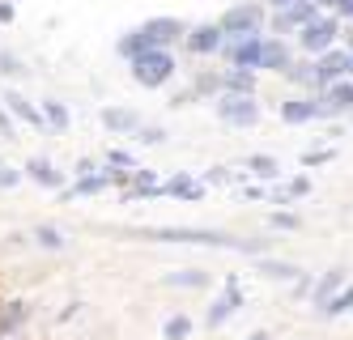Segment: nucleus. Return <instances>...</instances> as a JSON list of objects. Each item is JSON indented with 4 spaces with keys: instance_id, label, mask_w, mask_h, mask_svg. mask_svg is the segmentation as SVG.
Returning a JSON list of instances; mask_svg holds the SVG:
<instances>
[{
    "instance_id": "obj_14",
    "label": "nucleus",
    "mask_w": 353,
    "mask_h": 340,
    "mask_svg": "<svg viewBox=\"0 0 353 340\" xmlns=\"http://www.w3.org/2000/svg\"><path fill=\"white\" fill-rule=\"evenodd\" d=\"M225 86H230V90H239V94L247 98V90H251V77H247V72H230V77H225Z\"/></svg>"
},
{
    "instance_id": "obj_4",
    "label": "nucleus",
    "mask_w": 353,
    "mask_h": 340,
    "mask_svg": "<svg viewBox=\"0 0 353 340\" xmlns=\"http://www.w3.org/2000/svg\"><path fill=\"white\" fill-rule=\"evenodd\" d=\"M141 34L149 39V47H154V51H162L166 43H174V39L183 34V21H179V17H158V21L141 26Z\"/></svg>"
},
{
    "instance_id": "obj_8",
    "label": "nucleus",
    "mask_w": 353,
    "mask_h": 340,
    "mask_svg": "<svg viewBox=\"0 0 353 340\" xmlns=\"http://www.w3.org/2000/svg\"><path fill=\"white\" fill-rule=\"evenodd\" d=\"M188 47L200 51V56H205V51H217L221 47V30L217 26H196V30H188Z\"/></svg>"
},
{
    "instance_id": "obj_11",
    "label": "nucleus",
    "mask_w": 353,
    "mask_h": 340,
    "mask_svg": "<svg viewBox=\"0 0 353 340\" xmlns=\"http://www.w3.org/2000/svg\"><path fill=\"white\" fill-rule=\"evenodd\" d=\"M103 119H107V128H119V132H132V128H141V119H137L132 111H123V107H107Z\"/></svg>"
},
{
    "instance_id": "obj_5",
    "label": "nucleus",
    "mask_w": 353,
    "mask_h": 340,
    "mask_svg": "<svg viewBox=\"0 0 353 340\" xmlns=\"http://www.w3.org/2000/svg\"><path fill=\"white\" fill-rule=\"evenodd\" d=\"M345 72H349V56H345V51H323L319 64H315V86L345 81Z\"/></svg>"
},
{
    "instance_id": "obj_12",
    "label": "nucleus",
    "mask_w": 353,
    "mask_h": 340,
    "mask_svg": "<svg viewBox=\"0 0 353 340\" xmlns=\"http://www.w3.org/2000/svg\"><path fill=\"white\" fill-rule=\"evenodd\" d=\"M119 51L137 60V56H145V51H154V47H149V39H145L141 30H132V34H123V39H119Z\"/></svg>"
},
{
    "instance_id": "obj_18",
    "label": "nucleus",
    "mask_w": 353,
    "mask_h": 340,
    "mask_svg": "<svg viewBox=\"0 0 353 340\" xmlns=\"http://www.w3.org/2000/svg\"><path fill=\"white\" fill-rule=\"evenodd\" d=\"M272 9H290V5H298V0H268Z\"/></svg>"
},
{
    "instance_id": "obj_13",
    "label": "nucleus",
    "mask_w": 353,
    "mask_h": 340,
    "mask_svg": "<svg viewBox=\"0 0 353 340\" xmlns=\"http://www.w3.org/2000/svg\"><path fill=\"white\" fill-rule=\"evenodd\" d=\"M30 174H34V179H43V183H60V174L47 166V162H30Z\"/></svg>"
},
{
    "instance_id": "obj_17",
    "label": "nucleus",
    "mask_w": 353,
    "mask_h": 340,
    "mask_svg": "<svg viewBox=\"0 0 353 340\" xmlns=\"http://www.w3.org/2000/svg\"><path fill=\"white\" fill-rule=\"evenodd\" d=\"M336 13H345V17H353V0H336Z\"/></svg>"
},
{
    "instance_id": "obj_16",
    "label": "nucleus",
    "mask_w": 353,
    "mask_h": 340,
    "mask_svg": "<svg viewBox=\"0 0 353 340\" xmlns=\"http://www.w3.org/2000/svg\"><path fill=\"white\" fill-rule=\"evenodd\" d=\"M9 102H13V107H17V111H21V115H26V119H39V115H34V111H30V107H26V102H21V98H17V94H13V98H9Z\"/></svg>"
},
{
    "instance_id": "obj_6",
    "label": "nucleus",
    "mask_w": 353,
    "mask_h": 340,
    "mask_svg": "<svg viewBox=\"0 0 353 340\" xmlns=\"http://www.w3.org/2000/svg\"><path fill=\"white\" fill-rule=\"evenodd\" d=\"M256 64L260 68H272V72H285L294 60H290V47L281 39H264L260 34V56H256Z\"/></svg>"
},
{
    "instance_id": "obj_1",
    "label": "nucleus",
    "mask_w": 353,
    "mask_h": 340,
    "mask_svg": "<svg viewBox=\"0 0 353 340\" xmlns=\"http://www.w3.org/2000/svg\"><path fill=\"white\" fill-rule=\"evenodd\" d=\"M170 72H174V60L166 51H145V56L132 60V77L141 86H162V81H170Z\"/></svg>"
},
{
    "instance_id": "obj_10",
    "label": "nucleus",
    "mask_w": 353,
    "mask_h": 340,
    "mask_svg": "<svg viewBox=\"0 0 353 340\" xmlns=\"http://www.w3.org/2000/svg\"><path fill=\"white\" fill-rule=\"evenodd\" d=\"M323 102H327L323 111H349V107H353V81H332Z\"/></svg>"
},
{
    "instance_id": "obj_9",
    "label": "nucleus",
    "mask_w": 353,
    "mask_h": 340,
    "mask_svg": "<svg viewBox=\"0 0 353 340\" xmlns=\"http://www.w3.org/2000/svg\"><path fill=\"white\" fill-rule=\"evenodd\" d=\"M281 115H285L290 123H307V119L319 115V107H315V98H290L285 107H281Z\"/></svg>"
},
{
    "instance_id": "obj_7",
    "label": "nucleus",
    "mask_w": 353,
    "mask_h": 340,
    "mask_svg": "<svg viewBox=\"0 0 353 340\" xmlns=\"http://www.w3.org/2000/svg\"><path fill=\"white\" fill-rule=\"evenodd\" d=\"M217 111H221V119H230V123H256L260 119L256 102H251V98H234V94H225Z\"/></svg>"
},
{
    "instance_id": "obj_2",
    "label": "nucleus",
    "mask_w": 353,
    "mask_h": 340,
    "mask_svg": "<svg viewBox=\"0 0 353 340\" xmlns=\"http://www.w3.org/2000/svg\"><path fill=\"white\" fill-rule=\"evenodd\" d=\"M260 21H264V9H260V5H239L234 13H225V17H221L217 30H221V34H230V39L239 43V39H251V34H256V30H260Z\"/></svg>"
},
{
    "instance_id": "obj_15",
    "label": "nucleus",
    "mask_w": 353,
    "mask_h": 340,
    "mask_svg": "<svg viewBox=\"0 0 353 340\" xmlns=\"http://www.w3.org/2000/svg\"><path fill=\"white\" fill-rule=\"evenodd\" d=\"M47 119L64 128V119H68V115H64V107H56V102H47Z\"/></svg>"
},
{
    "instance_id": "obj_3",
    "label": "nucleus",
    "mask_w": 353,
    "mask_h": 340,
    "mask_svg": "<svg viewBox=\"0 0 353 340\" xmlns=\"http://www.w3.org/2000/svg\"><path fill=\"white\" fill-rule=\"evenodd\" d=\"M341 34V26H336V17H315L311 26H302V47L307 51H332V39Z\"/></svg>"
}]
</instances>
